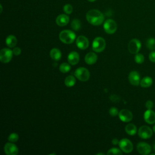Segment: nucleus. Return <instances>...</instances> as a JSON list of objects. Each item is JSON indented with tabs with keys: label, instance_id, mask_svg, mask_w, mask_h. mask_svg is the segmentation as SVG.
I'll return each instance as SVG.
<instances>
[{
	"label": "nucleus",
	"instance_id": "obj_1",
	"mask_svg": "<svg viewBox=\"0 0 155 155\" xmlns=\"http://www.w3.org/2000/svg\"><path fill=\"white\" fill-rule=\"evenodd\" d=\"M86 19L91 25H100L104 21V16L99 10L92 9L87 13Z\"/></svg>",
	"mask_w": 155,
	"mask_h": 155
},
{
	"label": "nucleus",
	"instance_id": "obj_2",
	"mask_svg": "<svg viewBox=\"0 0 155 155\" xmlns=\"http://www.w3.org/2000/svg\"><path fill=\"white\" fill-rule=\"evenodd\" d=\"M59 39L64 44H70L76 39L75 33L70 30H64L60 32L59 35Z\"/></svg>",
	"mask_w": 155,
	"mask_h": 155
},
{
	"label": "nucleus",
	"instance_id": "obj_3",
	"mask_svg": "<svg viewBox=\"0 0 155 155\" xmlns=\"http://www.w3.org/2000/svg\"><path fill=\"white\" fill-rule=\"evenodd\" d=\"M105 41L104 38L101 37H96L93 41L92 48L95 52L99 53L105 49Z\"/></svg>",
	"mask_w": 155,
	"mask_h": 155
},
{
	"label": "nucleus",
	"instance_id": "obj_4",
	"mask_svg": "<svg viewBox=\"0 0 155 155\" xmlns=\"http://www.w3.org/2000/svg\"><path fill=\"white\" fill-rule=\"evenodd\" d=\"M74 76L81 81H87L90 78V72L85 67H79L74 71Z\"/></svg>",
	"mask_w": 155,
	"mask_h": 155
},
{
	"label": "nucleus",
	"instance_id": "obj_5",
	"mask_svg": "<svg viewBox=\"0 0 155 155\" xmlns=\"http://www.w3.org/2000/svg\"><path fill=\"white\" fill-rule=\"evenodd\" d=\"M13 51L10 48H4L0 51V61L1 62L6 64L10 62L13 56Z\"/></svg>",
	"mask_w": 155,
	"mask_h": 155
},
{
	"label": "nucleus",
	"instance_id": "obj_6",
	"mask_svg": "<svg viewBox=\"0 0 155 155\" xmlns=\"http://www.w3.org/2000/svg\"><path fill=\"white\" fill-rule=\"evenodd\" d=\"M104 29L107 33L113 34L117 30V24L114 20L108 19L104 24Z\"/></svg>",
	"mask_w": 155,
	"mask_h": 155
},
{
	"label": "nucleus",
	"instance_id": "obj_7",
	"mask_svg": "<svg viewBox=\"0 0 155 155\" xmlns=\"http://www.w3.org/2000/svg\"><path fill=\"white\" fill-rule=\"evenodd\" d=\"M119 146L120 150L126 153H129L133 151V145L132 142L128 139L124 138L119 141Z\"/></svg>",
	"mask_w": 155,
	"mask_h": 155
},
{
	"label": "nucleus",
	"instance_id": "obj_8",
	"mask_svg": "<svg viewBox=\"0 0 155 155\" xmlns=\"http://www.w3.org/2000/svg\"><path fill=\"white\" fill-rule=\"evenodd\" d=\"M141 47V43L137 39H131L128 45V49L130 53L132 54H136L139 52Z\"/></svg>",
	"mask_w": 155,
	"mask_h": 155
},
{
	"label": "nucleus",
	"instance_id": "obj_9",
	"mask_svg": "<svg viewBox=\"0 0 155 155\" xmlns=\"http://www.w3.org/2000/svg\"><path fill=\"white\" fill-rule=\"evenodd\" d=\"M153 131L147 125L141 126L138 130V135L142 139H148L151 137Z\"/></svg>",
	"mask_w": 155,
	"mask_h": 155
},
{
	"label": "nucleus",
	"instance_id": "obj_10",
	"mask_svg": "<svg viewBox=\"0 0 155 155\" xmlns=\"http://www.w3.org/2000/svg\"><path fill=\"white\" fill-rule=\"evenodd\" d=\"M136 148L139 153L142 155H147L150 154L151 151V146L148 143L143 142L138 143L137 144Z\"/></svg>",
	"mask_w": 155,
	"mask_h": 155
},
{
	"label": "nucleus",
	"instance_id": "obj_11",
	"mask_svg": "<svg viewBox=\"0 0 155 155\" xmlns=\"http://www.w3.org/2000/svg\"><path fill=\"white\" fill-rule=\"evenodd\" d=\"M119 117L124 122H128L133 119L132 113L127 109H123L119 112Z\"/></svg>",
	"mask_w": 155,
	"mask_h": 155
},
{
	"label": "nucleus",
	"instance_id": "obj_12",
	"mask_svg": "<svg viewBox=\"0 0 155 155\" xmlns=\"http://www.w3.org/2000/svg\"><path fill=\"white\" fill-rule=\"evenodd\" d=\"M4 150L7 155H16L18 153V148L13 143H7L4 147Z\"/></svg>",
	"mask_w": 155,
	"mask_h": 155
},
{
	"label": "nucleus",
	"instance_id": "obj_13",
	"mask_svg": "<svg viewBox=\"0 0 155 155\" xmlns=\"http://www.w3.org/2000/svg\"><path fill=\"white\" fill-rule=\"evenodd\" d=\"M76 43L77 47L81 50H85L87 48L89 45V41L88 39L84 36H78L76 39Z\"/></svg>",
	"mask_w": 155,
	"mask_h": 155
},
{
	"label": "nucleus",
	"instance_id": "obj_14",
	"mask_svg": "<svg viewBox=\"0 0 155 155\" xmlns=\"http://www.w3.org/2000/svg\"><path fill=\"white\" fill-rule=\"evenodd\" d=\"M128 80L131 84L137 86L140 84V74L136 71H132L129 73Z\"/></svg>",
	"mask_w": 155,
	"mask_h": 155
},
{
	"label": "nucleus",
	"instance_id": "obj_15",
	"mask_svg": "<svg viewBox=\"0 0 155 155\" xmlns=\"http://www.w3.org/2000/svg\"><path fill=\"white\" fill-rule=\"evenodd\" d=\"M143 117L145 121L149 124L155 123V113L151 110L147 109V110L144 113Z\"/></svg>",
	"mask_w": 155,
	"mask_h": 155
},
{
	"label": "nucleus",
	"instance_id": "obj_16",
	"mask_svg": "<svg viewBox=\"0 0 155 155\" xmlns=\"http://www.w3.org/2000/svg\"><path fill=\"white\" fill-rule=\"evenodd\" d=\"M69 22V17L65 14H61L58 15L56 19V24L60 27L66 25Z\"/></svg>",
	"mask_w": 155,
	"mask_h": 155
},
{
	"label": "nucleus",
	"instance_id": "obj_17",
	"mask_svg": "<svg viewBox=\"0 0 155 155\" xmlns=\"http://www.w3.org/2000/svg\"><path fill=\"white\" fill-rule=\"evenodd\" d=\"M67 60L68 63L71 65H76L79 62V55L76 51H71L67 56Z\"/></svg>",
	"mask_w": 155,
	"mask_h": 155
},
{
	"label": "nucleus",
	"instance_id": "obj_18",
	"mask_svg": "<svg viewBox=\"0 0 155 155\" xmlns=\"http://www.w3.org/2000/svg\"><path fill=\"white\" fill-rule=\"evenodd\" d=\"M97 59V56L94 52H89L85 56V61L88 65L94 64Z\"/></svg>",
	"mask_w": 155,
	"mask_h": 155
},
{
	"label": "nucleus",
	"instance_id": "obj_19",
	"mask_svg": "<svg viewBox=\"0 0 155 155\" xmlns=\"http://www.w3.org/2000/svg\"><path fill=\"white\" fill-rule=\"evenodd\" d=\"M50 55L51 58L54 61L60 60L61 58V56H62L61 51L57 48H52L50 52Z\"/></svg>",
	"mask_w": 155,
	"mask_h": 155
},
{
	"label": "nucleus",
	"instance_id": "obj_20",
	"mask_svg": "<svg viewBox=\"0 0 155 155\" xmlns=\"http://www.w3.org/2000/svg\"><path fill=\"white\" fill-rule=\"evenodd\" d=\"M5 43L10 48H13L17 44V39L13 35H9L5 39Z\"/></svg>",
	"mask_w": 155,
	"mask_h": 155
},
{
	"label": "nucleus",
	"instance_id": "obj_21",
	"mask_svg": "<svg viewBox=\"0 0 155 155\" xmlns=\"http://www.w3.org/2000/svg\"><path fill=\"white\" fill-rule=\"evenodd\" d=\"M153 84V79L150 76H145L142 79L140 82V85L143 88H148Z\"/></svg>",
	"mask_w": 155,
	"mask_h": 155
},
{
	"label": "nucleus",
	"instance_id": "obj_22",
	"mask_svg": "<svg viewBox=\"0 0 155 155\" xmlns=\"http://www.w3.org/2000/svg\"><path fill=\"white\" fill-rule=\"evenodd\" d=\"M125 130L128 134L130 136H133L137 132V128L134 124H128L125 126Z\"/></svg>",
	"mask_w": 155,
	"mask_h": 155
},
{
	"label": "nucleus",
	"instance_id": "obj_23",
	"mask_svg": "<svg viewBox=\"0 0 155 155\" xmlns=\"http://www.w3.org/2000/svg\"><path fill=\"white\" fill-rule=\"evenodd\" d=\"M64 83L67 87H71L74 85L76 83V79L74 76L71 75H69L65 78Z\"/></svg>",
	"mask_w": 155,
	"mask_h": 155
},
{
	"label": "nucleus",
	"instance_id": "obj_24",
	"mask_svg": "<svg viewBox=\"0 0 155 155\" xmlns=\"http://www.w3.org/2000/svg\"><path fill=\"white\" fill-rule=\"evenodd\" d=\"M81 23L79 19H74L71 23V27L73 30L75 31H78L81 28Z\"/></svg>",
	"mask_w": 155,
	"mask_h": 155
},
{
	"label": "nucleus",
	"instance_id": "obj_25",
	"mask_svg": "<svg viewBox=\"0 0 155 155\" xmlns=\"http://www.w3.org/2000/svg\"><path fill=\"white\" fill-rule=\"evenodd\" d=\"M146 46L150 50H154L155 49V39L153 38H150L148 39L146 42Z\"/></svg>",
	"mask_w": 155,
	"mask_h": 155
},
{
	"label": "nucleus",
	"instance_id": "obj_26",
	"mask_svg": "<svg viewBox=\"0 0 155 155\" xmlns=\"http://www.w3.org/2000/svg\"><path fill=\"white\" fill-rule=\"evenodd\" d=\"M70 69H71L70 65L66 62H64L61 64L59 66V70L61 71V72L63 73H66L68 72L70 70Z\"/></svg>",
	"mask_w": 155,
	"mask_h": 155
},
{
	"label": "nucleus",
	"instance_id": "obj_27",
	"mask_svg": "<svg viewBox=\"0 0 155 155\" xmlns=\"http://www.w3.org/2000/svg\"><path fill=\"white\" fill-rule=\"evenodd\" d=\"M134 61L137 64H142L144 61V56L142 54L136 53L134 56Z\"/></svg>",
	"mask_w": 155,
	"mask_h": 155
},
{
	"label": "nucleus",
	"instance_id": "obj_28",
	"mask_svg": "<svg viewBox=\"0 0 155 155\" xmlns=\"http://www.w3.org/2000/svg\"><path fill=\"white\" fill-rule=\"evenodd\" d=\"M107 154L108 155H111V154H120L122 155V152L120 150H119L117 148H110L108 151L107 152Z\"/></svg>",
	"mask_w": 155,
	"mask_h": 155
},
{
	"label": "nucleus",
	"instance_id": "obj_29",
	"mask_svg": "<svg viewBox=\"0 0 155 155\" xmlns=\"http://www.w3.org/2000/svg\"><path fill=\"white\" fill-rule=\"evenodd\" d=\"M18 139H19V136L17 133H11L8 137V141L11 142H16L18 141Z\"/></svg>",
	"mask_w": 155,
	"mask_h": 155
},
{
	"label": "nucleus",
	"instance_id": "obj_30",
	"mask_svg": "<svg viewBox=\"0 0 155 155\" xmlns=\"http://www.w3.org/2000/svg\"><path fill=\"white\" fill-rule=\"evenodd\" d=\"M63 10L64 12L65 13V14L67 15H70L73 12V7L71 5L69 4H65L64 7H63Z\"/></svg>",
	"mask_w": 155,
	"mask_h": 155
},
{
	"label": "nucleus",
	"instance_id": "obj_31",
	"mask_svg": "<svg viewBox=\"0 0 155 155\" xmlns=\"http://www.w3.org/2000/svg\"><path fill=\"white\" fill-rule=\"evenodd\" d=\"M109 113H110V116L114 117V116H117L119 114V111H118L117 108H116L115 107H111L109 110Z\"/></svg>",
	"mask_w": 155,
	"mask_h": 155
},
{
	"label": "nucleus",
	"instance_id": "obj_32",
	"mask_svg": "<svg viewBox=\"0 0 155 155\" xmlns=\"http://www.w3.org/2000/svg\"><path fill=\"white\" fill-rule=\"evenodd\" d=\"M145 107L148 110H151V108L153 107V101L148 100L146 102L145 104Z\"/></svg>",
	"mask_w": 155,
	"mask_h": 155
},
{
	"label": "nucleus",
	"instance_id": "obj_33",
	"mask_svg": "<svg viewBox=\"0 0 155 155\" xmlns=\"http://www.w3.org/2000/svg\"><path fill=\"white\" fill-rule=\"evenodd\" d=\"M13 54L16 55V56H18L21 54V50L20 48L19 47H15L13 49Z\"/></svg>",
	"mask_w": 155,
	"mask_h": 155
},
{
	"label": "nucleus",
	"instance_id": "obj_34",
	"mask_svg": "<svg viewBox=\"0 0 155 155\" xmlns=\"http://www.w3.org/2000/svg\"><path fill=\"white\" fill-rule=\"evenodd\" d=\"M149 59L152 62L155 63V51H151L149 54Z\"/></svg>",
	"mask_w": 155,
	"mask_h": 155
},
{
	"label": "nucleus",
	"instance_id": "obj_35",
	"mask_svg": "<svg viewBox=\"0 0 155 155\" xmlns=\"http://www.w3.org/2000/svg\"><path fill=\"white\" fill-rule=\"evenodd\" d=\"M110 99H111L113 102H117V101L119 100V97H118V96H117L116 95H114V94L110 96Z\"/></svg>",
	"mask_w": 155,
	"mask_h": 155
},
{
	"label": "nucleus",
	"instance_id": "obj_36",
	"mask_svg": "<svg viewBox=\"0 0 155 155\" xmlns=\"http://www.w3.org/2000/svg\"><path fill=\"white\" fill-rule=\"evenodd\" d=\"M111 142H112V143H113V145H116V144H119V141L118 139H113L112 140Z\"/></svg>",
	"mask_w": 155,
	"mask_h": 155
},
{
	"label": "nucleus",
	"instance_id": "obj_37",
	"mask_svg": "<svg viewBox=\"0 0 155 155\" xmlns=\"http://www.w3.org/2000/svg\"><path fill=\"white\" fill-rule=\"evenodd\" d=\"M88 1H89V2H94V1H96V0H87Z\"/></svg>",
	"mask_w": 155,
	"mask_h": 155
},
{
	"label": "nucleus",
	"instance_id": "obj_38",
	"mask_svg": "<svg viewBox=\"0 0 155 155\" xmlns=\"http://www.w3.org/2000/svg\"><path fill=\"white\" fill-rule=\"evenodd\" d=\"M153 131H154V132L155 133V125L153 127Z\"/></svg>",
	"mask_w": 155,
	"mask_h": 155
},
{
	"label": "nucleus",
	"instance_id": "obj_39",
	"mask_svg": "<svg viewBox=\"0 0 155 155\" xmlns=\"http://www.w3.org/2000/svg\"><path fill=\"white\" fill-rule=\"evenodd\" d=\"M97 154H104V153H97Z\"/></svg>",
	"mask_w": 155,
	"mask_h": 155
},
{
	"label": "nucleus",
	"instance_id": "obj_40",
	"mask_svg": "<svg viewBox=\"0 0 155 155\" xmlns=\"http://www.w3.org/2000/svg\"><path fill=\"white\" fill-rule=\"evenodd\" d=\"M154 151H155V143L154 144Z\"/></svg>",
	"mask_w": 155,
	"mask_h": 155
}]
</instances>
